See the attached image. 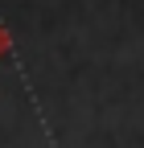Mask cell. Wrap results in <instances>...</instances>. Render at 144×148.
Segmentation results:
<instances>
[{"label":"cell","instance_id":"1","mask_svg":"<svg viewBox=\"0 0 144 148\" xmlns=\"http://www.w3.org/2000/svg\"><path fill=\"white\" fill-rule=\"evenodd\" d=\"M8 49V37H4V29H0V53H4Z\"/></svg>","mask_w":144,"mask_h":148}]
</instances>
